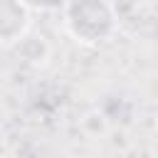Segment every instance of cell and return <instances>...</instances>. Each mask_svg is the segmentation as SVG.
<instances>
[{"label":"cell","mask_w":158,"mask_h":158,"mask_svg":"<svg viewBox=\"0 0 158 158\" xmlns=\"http://www.w3.org/2000/svg\"><path fill=\"white\" fill-rule=\"evenodd\" d=\"M27 2H35V5H57L59 0H27Z\"/></svg>","instance_id":"cell-3"},{"label":"cell","mask_w":158,"mask_h":158,"mask_svg":"<svg viewBox=\"0 0 158 158\" xmlns=\"http://www.w3.org/2000/svg\"><path fill=\"white\" fill-rule=\"evenodd\" d=\"M12 20L27 22V12L20 0H0V40H10L15 35H22L25 27L15 25Z\"/></svg>","instance_id":"cell-2"},{"label":"cell","mask_w":158,"mask_h":158,"mask_svg":"<svg viewBox=\"0 0 158 158\" xmlns=\"http://www.w3.org/2000/svg\"><path fill=\"white\" fill-rule=\"evenodd\" d=\"M69 27L77 37H84L86 42H94L104 35L111 15L99 0H74L69 10Z\"/></svg>","instance_id":"cell-1"}]
</instances>
